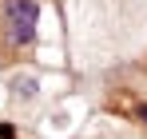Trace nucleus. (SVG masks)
Returning a JSON list of instances; mask_svg holds the SVG:
<instances>
[{
  "mask_svg": "<svg viewBox=\"0 0 147 139\" xmlns=\"http://www.w3.org/2000/svg\"><path fill=\"white\" fill-rule=\"evenodd\" d=\"M4 20H8L12 40H16V44H28L32 32H36V0H12Z\"/></svg>",
  "mask_w": 147,
  "mask_h": 139,
  "instance_id": "obj_1",
  "label": "nucleus"
},
{
  "mask_svg": "<svg viewBox=\"0 0 147 139\" xmlns=\"http://www.w3.org/2000/svg\"><path fill=\"white\" fill-rule=\"evenodd\" d=\"M139 115H143V119H147V107H143V111H139Z\"/></svg>",
  "mask_w": 147,
  "mask_h": 139,
  "instance_id": "obj_2",
  "label": "nucleus"
}]
</instances>
